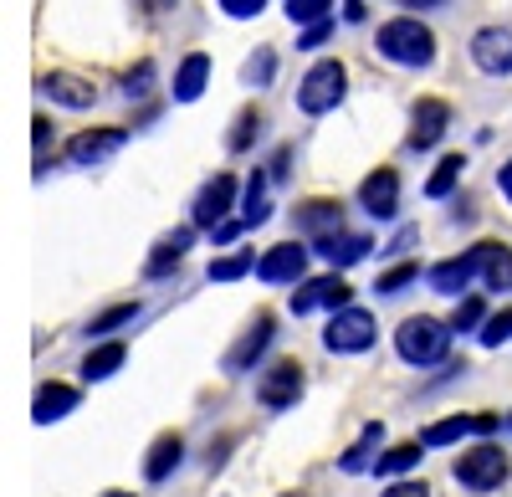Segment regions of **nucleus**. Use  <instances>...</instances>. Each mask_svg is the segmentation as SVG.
<instances>
[{
	"label": "nucleus",
	"instance_id": "obj_1",
	"mask_svg": "<svg viewBox=\"0 0 512 497\" xmlns=\"http://www.w3.org/2000/svg\"><path fill=\"white\" fill-rule=\"evenodd\" d=\"M374 52L384 62H395V67H431L436 62V31L420 16H395V21L379 26Z\"/></svg>",
	"mask_w": 512,
	"mask_h": 497
},
{
	"label": "nucleus",
	"instance_id": "obj_2",
	"mask_svg": "<svg viewBox=\"0 0 512 497\" xmlns=\"http://www.w3.org/2000/svg\"><path fill=\"white\" fill-rule=\"evenodd\" d=\"M451 339H456V328L431 318V313H415L395 328V354L410 364V369H431V364H446L451 354Z\"/></svg>",
	"mask_w": 512,
	"mask_h": 497
},
{
	"label": "nucleus",
	"instance_id": "obj_3",
	"mask_svg": "<svg viewBox=\"0 0 512 497\" xmlns=\"http://www.w3.org/2000/svg\"><path fill=\"white\" fill-rule=\"evenodd\" d=\"M344 93H349V67L338 57H323L303 72V82H297V108H303L308 118H323V113H333L338 103H344Z\"/></svg>",
	"mask_w": 512,
	"mask_h": 497
},
{
	"label": "nucleus",
	"instance_id": "obj_4",
	"mask_svg": "<svg viewBox=\"0 0 512 497\" xmlns=\"http://www.w3.org/2000/svg\"><path fill=\"white\" fill-rule=\"evenodd\" d=\"M507 472H512V467H507V451L492 446V441L461 451V457L451 462V477H456L466 492H497V487L507 482Z\"/></svg>",
	"mask_w": 512,
	"mask_h": 497
},
{
	"label": "nucleus",
	"instance_id": "obj_5",
	"mask_svg": "<svg viewBox=\"0 0 512 497\" xmlns=\"http://www.w3.org/2000/svg\"><path fill=\"white\" fill-rule=\"evenodd\" d=\"M374 339H379V328H374V318L364 313V308H338L333 318H328V328H323V349L328 354H364V349H374Z\"/></svg>",
	"mask_w": 512,
	"mask_h": 497
},
{
	"label": "nucleus",
	"instance_id": "obj_6",
	"mask_svg": "<svg viewBox=\"0 0 512 497\" xmlns=\"http://www.w3.org/2000/svg\"><path fill=\"white\" fill-rule=\"evenodd\" d=\"M354 303V287L344 282V272H328V277H303V282H297L292 287V313L297 318H303V313H313V308H328V313H338V308H349Z\"/></svg>",
	"mask_w": 512,
	"mask_h": 497
},
{
	"label": "nucleus",
	"instance_id": "obj_7",
	"mask_svg": "<svg viewBox=\"0 0 512 497\" xmlns=\"http://www.w3.org/2000/svg\"><path fill=\"white\" fill-rule=\"evenodd\" d=\"M303 390H308V375H303L297 359L272 364L267 375L256 380V400H262V410H292L297 400H303Z\"/></svg>",
	"mask_w": 512,
	"mask_h": 497
},
{
	"label": "nucleus",
	"instance_id": "obj_8",
	"mask_svg": "<svg viewBox=\"0 0 512 497\" xmlns=\"http://www.w3.org/2000/svg\"><path fill=\"white\" fill-rule=\"evenodd\" d=\"M231 211H236V175H210L205 185H200V195H195V205H190V221L200 226V231H216L221 221H231Z\"/></svg>",
	"mask_w": 512,
	"mask_h": 497
},
{
	"label": "nucleus",
	"instance_id": "obj_9",
	"mask_svg": "<svg viewBox=\"0 0 512 497\" xmlns=\"http://www.w3.org/2000/svg\"><path fill=\"white\" fill-rule=\"evenodd\" d=\"M451 129V103L446 98H420L410 108V134H405V149L425 154V149H436Z\"/></svg>",
	"mask_w": 512,
	"mask_h": 497
},
{
	"label": "nucleus",
	"instance_id": "obj_10",
	"mask_svg": "<svg viewBox=\"0 0 512 497\" xmlns=\"http://www.w3.org/2000/svg\"><path fill=\"white\" fill-rule=\"evenodd\" d=\"M482 241L472 246V252H461V257H451V262H436L431 272H425V282H431V293H441V298H466V287H472L477 277H482Z\"/></svg>",
	"mask_w": 512,
	"mask_h": 497
},
{
	"label": "nucleus",
	"instance_id": "obj_11",
	"mask_svg": "<svg viewBox=\"0 0 512 497\" xmlns=\"http://www.w3.org/2000/svg\"><path fill=\"white\" fill-rule=\"evenodd\" d=\"M272 339H277V318L272 313H256L251 328L226 349V375H246V369H256V359L272 349Z\"/></svg>",
	"mask_w": 512,
	"mask_h": 497
},
{
	"label": "nucleus",
	"instance_id": "obj_12",
	"mask_svg": "<svg viewBox=\"0 0 512 497\" xmlns=\"http://www.w3.org/2000/svg\"><path fill=\"white\" fill-rule=\"evenodd\" d=\"M123 144H128V129H82V134L67 139V164L93 170V164H108Z\"/></svg>",
	"mask_w": 512,
	"mask_h": 497
},
{
	"label": "nucleus",
	"instance_id": "obj_13",
	"mask_svg": "<svg viewBox=\"0 0 512 497\" xmlns=\"http://www.w3.org/2000/svg\"><path fill=\"white\" fill-rule=\"evenodd\" d=\"M303 272H308V246H297V241H282V246H272V252L256 257V277L272 282V287L303 282Z\"/></svg>",
	"mask_w": 512,
	"mask_h": 497
},
{
	"label": "nucleus",
	"instance_id": "obj_14",
	"mask_svg": "<svg viewBox=\"0 0 512 497\" xmlns=\"http://www.w3.org/2000/svg\"><path fill=\"white\" fill-rule=\"evenodd\" d=\"M472 62L487 77H512V31L507 26H482L472 36Z\"/></svg>",
	"mask_w": 512,
	"mask_h": 497
},
{
	"label": "nucleus",
	"instance_id": "obj_15",
	"mask_svg": "<svg viewBox=\"0 0 512 497\" xmlns=\"http://www.w3.org/2000/svg\"><path fill=\"white\" fill-rule=\"evenodd\" d=\"M313 252H318L328 267L344 272V267H354V262H364V257L374 252V236H364V231H344V226H338V231H328V236H313Z\"/></svg>",
	"mask_w": 512,
	"mask_h": 497
},
{
	"label": "nucleus",
	"instance_id": "obj_16",
	"mask_svg": "<svg viewBox=\"0 0 512 497\" xmlns=\"http://www.w3.org/2000/svg\"><path fill=\"white\" fill-rule=\"evenodd\" d=\"M359 205H364L374 221H395V216H400V175H395V170H374V175H364V185H359Z\"/></svg>",
	"mask_w": 512,
	"mask_h": 497
},
{
	"label": "nucleus",
	"instance_id": "obj_17",
	"mask_svg": "<svg viewBox=\"0 0 512 497\" xmlns=\"http://www.w3.org/2000/svg\"><path fill=\"white\" fill-rule=\"evenodd\" d=\"M195 221L190 226H175V231H169V236H159V246H154V252H149V262H144V277L149 282H159V277H169V272H175L185 257H190V246H195Z\"/></svg>",
	"mask_w": 512,
	"mask_h": 497
},
{
	"label": "nucleus",
	"instance_id": "obj_18",
	"mask_svg": "<svg viewBox=\"0 0 512 497\" xmlns=\"http://www.w3.org/2000/svg\"><path fill=\"white\" fill-rule=\"evenodd\" d=\"M36 93L41 98H52L57 108H93L98 103V88L88 77H77V72H47L36 82Z\"/></svg>",
	"mask_w": 512,
	"mask_h": 497
},
{
	"label": "nucleus",
	"instance_id": "obj_19",
	"mask_svg": "<svg viewBox=\"0 0 512 497\" xmlns=\"http://www.w3.org/2000/svg\"><path fill=\"white\" fill-rule=\"evenodd\" d=\"M497 426H502L497 416H446L436 426H425L420 441L425 446H451V441H466V436H492Z\"/></svg>",
	"mask_w": 512,
	"mask_h": 497
},
{
	"label": "nucleus",
	"instance_id": "obj_20",
	"mask_svg": "<svg viewBox=\"0 0 512 497\" xmlns=\"http://www.w3.org/2000/svg\"><path fill=\"white\" fill-rule=\"evenodd\" d=\"M292 221H297L303 236H328V231L344 226V205H338V200H303L292 211Z\"/></svg>",
	"mask_w": 512,
	"mask_h": 497
},
{
	"label": "nucleus",
	"instance_id": "obj_21",
	"mask_svg": "<svg viewBox=\"0 0 512 497\" xmlns=\"http://www.w3.org/2000/svg\"><path fill=\"white\" fill-rule=\"evenodd\" d=\"M72 410H77V390L72 385H41L36 400H31V421L36 426H52V421L72 416Z\"/></svg>",
	"mask_w": 512,
	"mask_h": 497
},
{
	"label": "nucleus",
	"instance_id": "obj_22",
	"mask_svg": "<svg viewBox=\"0 0 512 497\" xmlns=\"http://www.w3.org/2000/svg\"><path fill=\"white\" fill-rule=\"evenodd\" d=\"M180 462H185V436H180V431H164V436L149 446V457H144V477H149V482H164Z\"/></svg>",
	"mask_w": 512,
	"mask_h": 497
},
{
	"label": "nucleus",
	"instance_id": "obj_23",
	"mask_svg": "<svg viewBox=\"0 0 512 497\" xmlns=\"http://www.w3.org/2000/svg\"><path fill=\"white\" fill-rule=\"evenodd\" d=\"M379 441H384V426H379V421H369V426H364V436H359V441L344 451V457H338V472H344V477L374 472V457H379L374 446H379Z\"/></svg>",
	"mask_w": 512,
	"mask_h": 497
},
{
	"label": "nucleus",
	"instance_id": "obj_24",
	"mask_svg": "<svg viewBox=\"0 0 512 497\" xmlns=\"http://www.w3.org/2000/svg\"><path fill=\"white\" fill-rule=\"evenodd\" d=\"M123 359H128V344L123 339H103L88 359H82V380L88 385H98V380H108V375H118L123 369Z\"/></svg>",
	"mask_w": 512,
	"mask_h": 497
},
{
	"label": "nucleus",
	"instance_id": "obj_25",
	"mask_svg": "<svg viewBox=\"0 0 512 497\" xmlns=\"http://www.w3.org/2000/svg\"><path fill=\"white\" fill-rule=\"evenodd\" d=\"M210 82V57L205 52H190L180 67H175V103H195Z\"/></svg>",
	"mask_w": 512,
	"mask_h": 497
},
{
	"label": "nucleus",
	"instance_id": "obj_26",
	"mask_svg": "<svg viewBox=\"0 0 512 497\" xmlns=\"http://www.w3.org/2000/svg\"><path fill=\"white\" fill-rule=\"evenodd\" d=\"M482 287H492V293H512V246L502 241H482Z\"/></svg>",
	"mask_w": 512,
	"mask_h": 497
},
{
	"label": "nucleus",
	"instance_id": "obj_27",
	"mask_svg": "<svg viewBox=\"0 0 512 497\" xmlns=\"http://www.w3.org/2000/svg\"><path fill=\"white\" fill-rule=\"evenodd\" d=\"M267 180H272V170H251V180H246V200H241V221H246V226H267V221H272Z\"/></svg>",
	"mask_w": 512,
	"mask_h": 497
},
{
	"label": "nucleus",
	"instance_id": "obj_28",
	"mask_svg": "<svg viewBox=\"0 0 512 497\" xmlns=\"http://www.w3.org/2000/svg\"><path fill=\"white\" fill-rule=\"evenodd\" d=\"M420 457H425V441H400L374 457V477H405L410 467H420Z\"/></svg>",
	"mask_w": 512,
	"mask_h": 497
},
{
	"label": "nucleus",
	"instance_id": "obj_29",
	"mask_svg": "<svg viewBox=\"0 0 512 497\" xmlns=\"http://www.w3.org/2000/svg\"><path fill=\"white\" fill-rule=\"evenodd\" d=\"M461 170H466V154H446L436 170H431V180H425V195H431V200H446V195L456 190Z\"/></svg>",
	"mask_w": 512,
	"mask_h": 497
},
{
	"label": "nucleus",
	"instance_id": "obj_30",
	"mask_svg": "<svg viewBox=\"0 0 512 497\" xmlns=\"http://www.w3.org/2000/svg\"><path fill=\"white\" fill-rule=\"evenodd\" d=\"M262 123H267V118L256 113V108H241L236 123H231V134H226V149H231V154H246V149L256 144V134H262Z\"/></svg>",
	"mask_w": 512,
	"mask_h": 497
},
{
	"label": "nucleus",
	"instance_id": "obj_31",
	"mask_svg": "<svg viewBox=\"0 0 512 497\" xmlns=\"http://www.w3.org/2000/svg\"><path fill=\"white\" fill-rule=\"evenodd\" d=\"M272 77H277V52L272 47H256L241 67V82L246 88H272Z\"/></svg>",
	"mask_w": 512,
	"mask_h": 497
},
{
	"label": "nucleus",
	"instance_id": "obj_32",
	"mask_svg": "<svg viewBox=\"0 0 512 497\" xmlns=\"http://www.w3.org/2000/svg\"><path fill=\"white\" fill-rule=\"evenodd\" d=\"M456 334H477V328L487 323V303L477 298V293H466V298H456V308H451V318H446Z\"/></svg>",
	"mask_w": 512,
	"mask_h": 497
},
{
	"label": "nucleus",
	"instance_id": "obj_33",
	"mask_svg": "<svg viewBox=\"0 0 512 497\" xmlns=\"http://www.w3.org/2000/svg\"><path fill=\"white\" fill-rule=\"evenodd\" d=\"M139 318V303H118V308H103L93 323H88V339H113L123 323H134Z\"/></svg>",
	"mask_w": 512,
	"mask_h": 497
},
{
	"label": "nucleus",
	"instance_id": "obj_34",
	"mask_svg": "<svg viewBox=\"0 0 512 497\" xmlns=\"http://www.w3.org/2000/svg\"><path fill=\"white\" fill-rule=\"evenodd\" d=\"M410 282H420V262H400V267H390V272H379L374 293H379V298H400Z\"/></svg>",
	"mask_w": 512,
	"mask_h": 497
},
{
	"label": "nucleus",
	"instance_id": "obj_35",
	"mask_svg": "<svg viewBox=\"0 0 512 497\" xmlns=\"http://www.w3.org/2000/svg\"><path fill=\"white\" fill-rule=\"evenodd\" d=\"M246 272H256V252H231V257H221V262H210V282H236V277H246Z\"/></svg>",
	"mask_w": 512,
	"mask_h": 497
},
{
	"label": "nucleus",
	"instance_id": "obj_36",
	"mask_svg": "<svg viewBox=\"0 0 512 497\" xmlns=\"http://www.w3.org/2000/svg\"><path fill=\"white\" fill-rule=\"evenodd\" d=\"M477 339H482L487 349H502V344H512V308H502V313H487V323L477 328Z\"/></svg>",
	"mask_w": 512,
	"mask_h": 497
},
{
	"label": "nucleus",
	"instance_id": "obj_37",
	"mask_svg": "<svg viewBox=\"0 0 512 497\" xmlns=\"http://www.w3.org/2000/svg\"><path fill=\"white\" fill-rule=\"evenodd\" d=\"M333 16V0H287V21L292 26H313Z\"/></svg>",
	"mask_w": 512,
	"mask_h": 497
},
{
	"label": "nucleus",
	"instance_id": "obj_38",
	"mask_svg": "<svg viewBox=\"0 0 512 497\" xmlns=\"http://www.w3.org/2000/svg\"><path fill=\"white\" fill-rule=\"evenodd\" d=\"M149 88H154V62H139L134 72L123 77V98L134 103V98H149Z\"/></svg>",
	"mask_w": 512,
	"mask_h": 497
},
{
	"label": "nucleus",
	"instance_id": "obj_39",
	"mask_svg": "<svg viewBox=\"0 0 512 497\" xmlns=\"http://www.w3.org/2000/svg\"><path fill=\"white\" fill-rule=\"evenodd\" d=\"M328 36H333V16H328V21H313V26H303V36H297V47H303V52H313V47H323Z\"/></svg>",
	"mask_w": 512,
	"mask_h": 497
},
{
	"label": "nucleus",
	"instance_id": "obj_40",
	"mask_svg": "<svg viewBox=\"0 0 512 497\" xmlns=\"http://www.w3.org/2000/svg\"><path fill=\"white\" fill-rule=\"evenodd\" d=\"M262 6H267V0H221V11H226L231 21H251V16H262Z\"/></svg>",
	"mask_w": 512,
	"mask_h": 497
},
{
	"label": "nucleus",
	"instance_id": "obj_41",
	"mask_svg": "<svg viewBox=\"0 0 512 497\" xmlns=\"http://www.w3.org/2000/svg\"><path fill=\"white\" fill-rule=\"evenodd\" d=\"M379 497H431V487L425 482H395V487H384Z\"/></svg>",
	"mask_w": 512,
	"mask_h": 497
},
{
	"label": "nucleus",
	"instance_id": "obj_42",
	"mask_svg": "<svg viewBox=\"0 0 512 497\" xmlns=\"http://www.w3.org/2000/svg\"><path fill=\"white\" fill-rule=\"evenodd\" d=\"M415 236H420V231H415V226H405L390 246H379V252H384V257H400V252H410V246H415Z\"/></svg>",
	"mask_w": 512,
	"mask_h": 497
},
{
	"label": "nucleus",
	"instance_id": "obj_43",
	"mask_svg": "<svg viewBox=\"0 0 512 497\" xmlns=\"http://www.w3.org/2000/svg\"><path fill=\"white\" fill-rule=\"evenodd\" d=\"M241 231H246V221H221L216 231H210V241H216V246H226V241H236Z\"/></svg>",
	"mask_w": 512,
	"mask_h": 497
},
{
	"label": "nucleus",
	"instance_id": "obj_44",
	"mask_svg": "<svg viewBox=\"0 0 512 497\" xmlns=\"http://www.w3.org/2000/svg\"><path fill=\"white\" fill-rule=\"evenodd\" d=\"M497 190H502V200L512 205V159H507L502 170H497Z\"/></svg>",
	"mask_w": 512,
	"mask_h": 497
},
{
	"label": "nucleus",
	"instance_id": "obj_45",
	"mask_svg": "<svg viewBox=\"0 0 512 497\" xmlns=\"http://www.w3.org/2000/svg\"><path fill=\"white\" fill-rule=\"evenodd\" d=\"M31 134H36V149H47V139H52V123H47V118H36V123H31Z\"/></svg>",
	"mask_w": 512,
	"mask_h": 497
},
{
	"label": "nucleus",
	"instance_id": "obj_46",
	"mask_svg": "<svg viewBox=\"0 0 512 497\" xmlns=\"http://www.w3.org/2000/svg\"><path fill=\"white\" fill-rule=\"evenodd\" d=\"M287 159H292V154L277 149V159H272V180H287Z\"/></svg>",
	"mask_w": 512,
	"mask_h": 497
},
{
	"label": "nucleus",
	"instance_id": "obj_47",
	"mask_svg": "<svg viewBox=\"0 0 512 497\" xmlns=\"http://www.w3.org/2000/svg\"><path fill=\"white\" fill-rule=\"evenodd\" d=\"M405 11H436V6H446V0H400Z\"/></svg>",
	"mask_w": 512,
	"mask_h": 497
},
{
	"label": "nucleus",
	"instance_id": "obj_48",
	"mask_svg": "<svg viewBox=\"0 0 512 497\" xmlns=\"http://www.w3.org/2000/svg\"><path fill=\"white\" fill-rule=\"evenodd\" d=\"M369 11H364V0H349V6H344V21H364Z\"/></svg>",
	"mask_w": 512,
	"mask_h": 497
},
{
	"label": "nucleus",
	"instance_id": "obj_49",
	"mask_svg": "<svg viewBox=\"0 0 512 497\" xmlns=\"http://www.w3.org/2000/svg\"><path fill=\"white\" fill-rule=\"evenodd\" d=\"M149 11H175V0H144Z\"/></svg>",
	"mask_w": 512,
	"mask_h": 497
},
{
	"label": "nucleus",
	"instance_id": "obj_50",
	"mask_svg": "<svg viewBox=\"0 0 512 497\" xmlns=\"http://www.w3.org/2000/svg\"><path fill=\"white\" fill-rule=\"evenodd\" d=\"M103 497H134V492H103Z\"/></svg>",
	"mask_w": 512,
	"mask_h": 497
},
{
	"label": "nucleus",
	"instance_id": "obj_51",
	"mask_svg": "<svg viewBox=\"0 0 512 497\" xmlns=\"http://www.w3.org/2000/svg\"><path fill=\"white\" fill-rule=\"evenodd\" d=\"M282 497H308V492H282Z\"/></svg>",
	"mask_w": 512,
	"mask_h": 497
},
{
	"label": "nucleus",
	"instance_id": "obj_52",
	"mask_svg": "<svg viewBox=\"0 0 512 497\" xmlns=\"http://www.w3.org/2000/svg\"><path fill=\"white\" fill-rule=\"evenodd\" d=\"M507 426H512V421H507Z\"/></svg>",
	"mask_w": 512,
	"mask_h": 497
}]
</instances>
